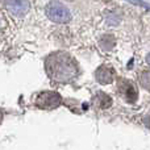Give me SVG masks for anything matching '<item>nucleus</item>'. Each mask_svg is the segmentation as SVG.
<instances>
[{
  "label": "nucleus",
  "instance_id": "2",
  "mask_svg": "<svg viewBox=\"0 0 150 150\" xmlns=\"http://www.w3.org/2000/svg\"><path fill=\"white\" fill-rule=\"evenodd\" d=\"M46 13L55 23H67L70 20L69 9L59 1H52L46 7Z\"/></svg>",
  "mask_w": 150,
  "mask_h": 150
},
{
  "label": "nucleus",
  "instance_id": "7",
  "mask_svg": "<svg viewBox=\"0 0 150 150\" xmlns=\"http://www.w3.org/2000/svg\"><path fill=\"white\" fill-rule=\"evenodd\" d=\"M149 63H150V55H149Z\"/></svg>",
  "mask_w": 150,
  "mask_h": 150
},
{
  "label": "nucleus",
  "instance_id": "6",
  "mask_svg": "<svg viewBox=\"0 0 150 150\" xmlns=\"http://www.w3.org/2000/svg\"><path fill=\"white\" fill-rule=\"evenodd\" d=\"M99 70L103 73V76H99L98 79H99V82L100 83H109L112 80V71L109 70V69H107V67H100Z\"/></svg>",
  "mask_w": 150,
  "mask_h": 150
},
{
  "label": "nucleus",
  "instance_id": "1",
  "mask_svg": "<svg viewBox=\"0 0 150 150\" xmlns=\"http://www.w3.org/2000/svg\"><path fill=\"white\" fill-rule=\"evenodd\" d=\"M47 65H52L49 70L50 76L58 80H66L73 76V61L65 54H55L47 59Z\"/></svg>",
  "mask_w": 150,
  "mask_h": 150
},
{
  "label": "nucleus",
  "instance_id": "4",
  "mask_svg": "<svg viewBox=\"0 0 150 150\" xmlns=\"http://www.w3.org/2000/svg\"><path fill=\"white\" fill-rule=\"evenodd\" d=\"M7 7L13 15L21 16L29 9V3L28 0H8Z\"/></svg>",
  "mask_w": 150,
  "mask_h": 150
},
{
  "label": "nucleus",
  "instance_id": "5",
  "mask_svg": "<svg viewBox=\"0 0 150 150\" xmlns=\"http://www.w3.org/2000/svg\"><path fill=\"white\" fill-rule=\"evenodd\" d=\"M125 84H127V88L124 87V91H122V92H124V96L129 103H133V101L137 99V90H136V87L130 82H127V80H125Z\"/></svg>",
  "mask_w": 150,
  "mask_h": 150
},
{
  "label": "nucleus",
  "instance_id": "3",
  "mask_svg": "<svg viewBox=\"0 0 150 150\" xmlns=\"http://www.w3.org/2000/svg\"><path fill=\"white\" fill-rule=\"evenodd\" d=\"M61 103V98L55 92H44L40 95L37 104L41 108H55Z\"/></svg>",
  "mask_w": 150,
  "mask_h": 150
}]
</instances>
